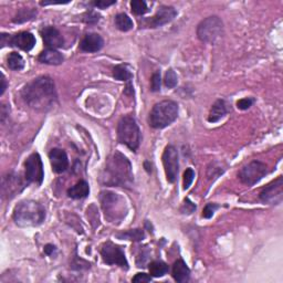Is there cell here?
Segmentation results:
<instances>
[{
	"instance_id": "cell-1",
	"label": "cell",
	"mask_w": 283,
	"mask_h": 283,
	"mask_svg": "<svg viewBox=\"0 0 283 283\" xmlns=\"http://www.w3.org/2000/svg\"><path fill=\"white\" fill-rule=\"evenodd\" d=\"M21 97L29 108L47 111L54 107L57 101L54 80L49 76H39L32 80L22 89Z\"/></svg>"
},
{
	"instance_id": "cell-2",
	"label": "cell",
	"mask_w": 283,
	"mask_h": 283,
	"mask_svg": "<svg viewBox=\"0 0 283 283\" xmlns=\"http://www.w3.org/2000/svg\"><path fill=\"white\" fill-rule=\"evenodd\" d=\"M103 184L109 186H131L133 183L132 165L119 152H115L108 158L102 174Z\"/></svg>"
},
{
	"instance_id": "cell-3",
	"label": "cell",
	"mask_w": 283,
	"mask_h": 283,
	"mask_svg": "<svg viewBox=\"0 0 283 283\" xmlns=\"http://www.w3.org/2000/svg\"><path fill=\"white\" fill-rule=\"evenodd\" d=\"M46 209L35 200H22L13 210V220L20 227H37L45 222Z\"/></svg>"
},
{
	"instance_id": "cell-4",
	"label": "cell",
	"mask_w": 283,
	"mask_h": 283,
	"mask_svg": "<svg viewBox=\"0 0 283 283\" xmlns=\"http://www.w3.org/2000/svg\"><path fill=\"white\" fill-rule=\"evenodd\" d=\"M100 200L105 218L110 223L119 224L126 217L127 206L122 196L112 191H102L100 195Z\"/></svg>"
},
{
	"instance_id": "cell-5",
	"label": "cell",
	"mask_w": 283,
	"mask_h": 283,
	"mask_svg": "<svg viewBox=\"0 0 283 283\" xmlns=\"http://www.w3.org/2000/svg\"><path fill=\"white\" fill-rule=\"evenodd\" d=\"M178 116V105L170 100L155 104L148 116V123L153 128L162 129L170 126Z\"/></svg>"
},
{
	"instance_id": "cell-6",
	"label": "cell",
	"mask_w": 283,
	"mask_h": 283,
	"mask_svg": "<svg viewBox=\"0 0 283 283\" xmlns=\"http://www.w3.org/2000/svg\"><path fill=\"white\" fill-rule=\"evenodd\" d=\"M117 138L131 151H136L141 143V131L135 118L131 115L123 116L117 124Z\"/></svg>"
},
{
	"instance_id": "cell-7",
	"label": "cell",
	"mask_w": 283,
	"mask_h": 283,
	"mask_svg": "<svg viewBox=\"0 0 283 283\" xmlns=\"http://www.w3.org/2000/svg\"><path fill=\"white\" fill-rule=\"evenodd\" d=\"M197 36L200 41L215 45L224 36V23L217 16L204 19L197 27Z\"/></svg>"
},
{
	"instance_id": "cell-8",
	"label": "cell",
	"mask_w": 283,
	"mask_h": 283,
	"mask_svg": "<svg viewBox=\"0 0 283 283\" xmlns=\"http://www.w3.org/2000/svg\"><path fill=\"white\" fill-rule=\"evenodd\" d=\"M268 167L265 163L253 161L248 165L243 166L239 170L238 177L242 184L247 186H253L259 183L267 175Z\"/></svg>"
},
{
	"instance_id": "cell-9",
	"label": "cell",
	"mask_w": 283,
	"mask_h": 283,
	"mask_svg": "<svg viewBox=\"0 0 283 283\" xmlns=\"http://www.w3.org/2000/svg\"><path fill=\"white\" fill-rule=\"evenodd\" d=\"M101 256L103 261L110 266H118L123 269H128V262L125 258V253L121 247L116 246L111 241H107L101 247Z\"/></svg>"
},
{
	"instance_id": "cell-10",
	"label": "cell",
	"mask_w": 283,
	"mask_h": 283,
	"mask_svg": "<svg viewBox=\"0 0 283 283\" xmlns=\"http://www.w3.org/2000/svg\"><path fill=\"white\" fill-rule=\"evenodd\" d=\"M26 169V180L28 184L41 185L45 178V170L40 155L38 153H33L27 158L25 163Z\"/></svg>"
},
{
	"instance_id": "cell-11",
	"label": "cell",
	"mask_w": 283,
	"mask_h": 283,
	"mask_svg": "<svg viewBox=\"0 0 283 283\" xmlns=\"http://www.w3.org/2000/svg\"><path fill=\"white\" fill-rule=\"evenodd\" d=\"M163 165H164L167 180L171 184L175 183L179 169L178 152H177L175 146L169 145L165 148L164 153H163Z\"/></svg>"
},
{
	"instance_id": "cell-12",
	"label": "cell",
	"mask_w": 283,
	"mask_h": 283,
	"mask_svg": "<svg viewBox=\"0 0 283 283\" xmlns=\"http://www.w3.org/2000/svg\"><path fill=\"white\" fill-rule=\"evenodd\" d=\"M260 199L265 204L280 205L283 199V178L279 176L261 190Z\"/></svg>"
},
{
	"instance_id": "cell-13",
	"label": "cell",
	"mask_w": 283,
	"mask_h": 283,
	"mask_svg": "<svg viewBox=\"0 0 283 283\" xmlns=\"http://www.w3.org/2000/svg\"><path fill=\"white\" fill-rule=\"evenodd\" d=\"M176 16L177 11L175 8L170 6H161L154 16L144 21V25L148 28H158L167 25Z\"/></svg>"
},
{
	"instance_id": "cell-14",
	"label": "cell",
	"mask_w": 283,
	"mask_h": 283,
	"mask_svg": "<svg viewBox=\"0 0 283 283\" xmlns=\"http://www.w3.org/2000/svg\"><path fill=\"white\" fill-rule=\"evenodd\" d=\"M23 187L25 186H23V183L20 179V176L8 174L2 178V196L11 198L13 196H16L17 193H20Z\"/></svg>"
},
{
	"instance_id": "cell-15",
	"label": "cell",
	"mask_w": 283,
	"mask_h": 283,
	"mask_svg": "<svg viewBox=\"0 0 283 283\" xmlns=\"http://www.w3.org/2000/svg\"><path fill=\"white\" fill-rule=\"evenodd\" d=\"M41 36L45 45L49 48V49H57V48H62L64 45L63 37L55 27H46L41 30Z\"/></svg>"
},
{
	"instance_id": "cell-16",
	"label": "cell",
	"mask_w": 283,
	"mask_h": 283,
	"mask_svg": "<svg viewBox=\"0 0 283 283\" xmlns=\"http://www.w3.org/2000/svg\"><path fill=\"white\" fill-rule=\"evenodd\" d=\"M49 160L51 163L52 170H54L55 172L57 174H61L66 170L69 166V160H68V155L64 151L60 150V148H54L50 153H49Z\"/></svg>"
},
{
	"instance_id": "cell-17",
	"label": "cell",
	"mask_w": 283,
	"mask_h": 283,
	"mask_svg": "<svg viewBox=\"0 0 283 283\" xmlns=\"http://www.w3.org/2000/svg\"><path fill=\"white\" fill-rule=\"evenodd\" d=\"M36 45V38L30 32H20L14 36H10L9 46L17 47L23 51H30Z\"/></svg>"
},
{
	"instance_id": "cell-18",
	"label": "cell",
	"mask_w": 283,
	"mask_h": 283,
	"mask_svg": "<svg viewBox=\"0 0 283 283\" xmlns=\"http://www.w3.org/2000/svg\"><path fill=\"white\" fill-rule=\"evenodd\" d=\"M104 46V40L99 33H88L80 43V49L89 54L98 52Z\"/></svg>"
},
{
	"instance_id": "cell-19",
	"label": "cell",
	"mask_w": 283,
	"mask_h": 283,
	"mask_svg": "<svg viewBox=\"0 0 283 283\" xmlns=\"http://www.w3.org/2000/svg\"><path fill=\"white\" fill-rule=\"evenodd\" d=\"M172 278H174L175 281L184 283L189 280L190 278V270L189 268L187 267L186 263L184 262V260H177L174 266H172Z\"/></svg>"
},
{
	"instance_id": "cell-20",
	"label": "cell",
	"mask_w": 283,
	"mask_h": 283,
	"mask_svg": "<svg viewBox=\"0 0 283 283\" xmlns=\"http://www.w3.org/2000/svg\"><path fill=\"white\" fill-rule=\"evenodd\" d=\"M64 57L59 51L55 49H47L42 51L39 56V61L42 63L50 64V65H59L63 62Z\"/></svg>"
},
{
	"instance_id": "cell-21",
	"label": "cell",
	"mask_w": 283,
	"mask_h": 283,
	"mask_svg": "<svg viewBox=\"0 0 283 283\" xmlns=\"http://www.w3.org/2000/svg\"><path fill=\"white\" fill-rule=\"evenodd\" d=\"M227 114V108L226 103L223 100H218L213 104L212 109H210L208 121L210 123H216L222 119L225 115Z\"/></svg>"
},
{
	"instance_id": "cell-22",
	"label": "cell",
	"mask_w": 283,
	"mask_h": 283,
	"mask_svg": "<svg viewBox=\"0 0 283 283\" xmlns=\"http://www.w3.org/2000/svg\"><path fill=\"white\" fill-rule=\"evenodd\" d=\"M90 194L89 184L85 180H80L68 190V196L73 199H82Z\"/></svg>"
},
{
	"instance_id": "cell-23",
	"label": "cell",
	"mask_w": 283,
	"mask_h": 283,
	"mask_svg": "<svg viewBox=\"0 0 283 283\" xmlns=\"http://www.w3.org/2000/svg\"><path fill=\"white\" fill-rule=\"evenodd\" d=\"M113 76L118 81H124V82L131 83L133 79L132 71L127 64H118L113 69Z\"/></svg>"
},
{
	"instance_id": "cell-24",
	"label": "cell",
	"mask_w": 283,
	"mask_h": 283,
	"mask_svg": "<svg viewBox=\"0 0 283 283\" xmlns=\"http://www.w3.org/2000/svg\"><path fill=\"white\" fill-rule=\"evenodd\" d=\"M115 26L121 31H129L133 29V21L126 13H118L115 16Z\"/></svg>"
},
{
	"instance_id": "cell-25",
	"label": "cell",
	"mask_w": 283,
	"mask_h": 283,
	"mask_svg": "<svg viewBox=\"0 0 283 283\" xmlns=\"http://www.w3.org/2000/svg\"><path fill=\"white\" fill-rule=\"evenodd\" d=\"M150 275L154 278H162L169 272V266L163 261H153L150 263Z\"/></svg>"
},
{
	"instance_id": "cell-26",
	"label": "cell",
	"mask_w": 283,
	"mask_h": 283,
	"mask_svg": "<svg viewBox=\"0 0 283 283\" xmlns=\"http://www.w3.org/2000/svg\"><path fill=\"white\" fill-rule=\"evenodd\" d=\"M7 63L9 69L13 71H20L25 68V60H23V57L19 55L18 52H11V54L8 56Z\"/></svg>"
},
{
	"instance_id": "cell-27",
	"label": "cell",
	"mask_w": 283,
	"mask_h": 283,
	"mask_svg": "<svg viewBox=\"0 0 283 283\" xmlns=\"http://www.w3.org/2000/svg\"><path fill=\"white\" fill-rule=\"evenodd\" d=\"M116 237L119 239H125V240H132V241H141L145 238V233L142 229H134L128 230L123 233L116 234Z\"/></svg>"
},
{
	"instance_id": "cell-28",
	"label": "cell",
	"mask_w": 283,
	"mask_h": 283,
	"mask_svg": "<svg viewBox=\"0 0 283 283\" xmlns=\"http://www.w3.org/2000/svg\"><path fill=\"white\" fill-rule=\"evenodd\" d=\"M36 11L32 10V9H21L20 11L17 13V16L13 18V22L16 23H21L28 20H31L32 18H35Z\"/></svg>"
},
{
	"instance_id": "cell-29",
	"label": "cell",
	"mask_w": 283,
	"mask_h": 283,
	"mask_svg": "<svg viewBox=\"0 0 283 283\" xmlns=\"http://www.w3.org/2000/svg\"><path fill=\"white\" fill-rule=\"evenodd\" d=\"M131 8L132 11L137 16H142L147 11V4L143 0H133L131 1Z\"/></svg>"
},
{
	"instance_id": "cell-30",
	"label": "cell",
	"mask_w": 283,
	"mask_h": 283,
	"mask_svg": "<svg viewBox=\"0 0 283 283\" xmlns=\"http://www.w3.org/2000/svg\"><path fill=\"white\" fill-rule=\"evenodd\" d=\"M177 82H178V80H177V75L175 73V71L172 69L167 70L166 74H165V79H164L165 85L169 89H174L177 85Z\"/></svg>"
},
{
	"instance_id": "cell-31",
	"label": "cell",
	"mask_w": 283,
	"mask_h": 283,
	"mask_svg": "<svg viewBox=\"0 0 283 283\" xmlns=\"http://www.w3.org/2000/svg\"><path fill=\"white\" fill-rule=\"evenodd\" d=\"M195 178V171L191 169H187L184 172V189H188Z\"/></svg>"
},
{
	"instance_id": "cell-32",
	"label": "cell",
	"mask_w": 283,
	"mask_h": 283,
	"mask_svg": "<svg viewBox=\"0 0 283 283\" xmlns=\"http://www.w3.org/2000/svg\"><path fill=\"white\" fill-rule=\"evenodd\" d=\"M219 208L218 205L216 204H207L205 206V208L203 210V217L206 219H210L214 216L215 212Z\"/></svg>"
},
{
	"instance_id": "cell-33",
	"label": "cell",
	"mask_w": 283,
	"mask_h": 283,
	"mask_svg": "<svg viewBox=\"0 0 283 283\" xmlns=\"http://www.w3.org/2000/svg\"><path fill=\"white\" fill-rule=\"evenodd\" d=\"M152 83H151V90L153 92H158L161 90V73L160 72H155L154 74L152 75Z\"/></svg>"
},
{
	"instance_id": "cell-34",
	"label": "cell",
	"mask_w": 283,
	"mask_h": 283,
	"mask_svg": "<svg viewBox=\"0 0 283 283\" xmlns=\"http://www.w3.org/2000/svg\"><path fill=\"white\" fill-rule=\"evenodd\" d=\"M180 210H181V213H183V214L190 215V214H193L196 210V205L194 203H191V201L188 198H186L185 201H184V204H183V207H181Z\"/></svg>"
},
{
	"instance_id": "cell-35",
	"label": "cell",
	"mask_w": 283,
	"mask_h": 283,
	"mask_svg": "<svg viewBox=\"0 0 283 283\" xmlns=\"http://www.w3.org/2000/svg\"><path fill=\"white\" fill-rule=\"evenodd\" d=\"M255 103V100L252 98H244L239 100L237 102V108L239 110H248L250 107H252V104Z\"/></svg>"
},
{
	"instance_id": "cell-36",
	"label": "cell",
	"mask_w": 283,
	"mask_h": 283,
	"mask_svg": "<svg viewBox=\"0 0 283 283\" xmlns=\"http://www.w3.org/2000/svg\"><path fill=\"white\" fill-rule=\"evenodd\" d=\"M83 20L86 23H97V22H99L100 18H99L98 13H95L94 11H90L88 13H85Z\"/></svg>"
},
{
	"instance_id": "cell-37",
	"label": "cell",
	"mask_w": 283,
	"mask_h": 283,
	"mask_svg": "<svg viewBox=\"0 0 283 283\" xmlns=\"http://www.w3.org/2000/svg\"><path fill=\"white\" fill-rule=\"evenodd\" d=\"M133 282L140 283V282H150L152 281V276H148L146 273H137V275L132 279Z\"/></svg>"
},
{
	"instance_id": "cell-38",
	"label": "cell",
	"mask_w": 283,
	"mask_h": 283,
	"mask_svg": "<svg viewBox=\"0 0 283 283\" xmlns=\"http://www.w3.org/2000/svg\"><path fill=\"white\" fill-rule=\"evenodd\" d=\"M114 3H115V1H105V0H101V1H94L93 2L95 7L101 8V9L108 8L110 6H112V4H114Z\"/></svg>"
},
{
	"instance_id": "cell-39",
	"label": "cell",
	"mask_w": 283,
	"mask_h": 283,
	"mask_svg": "<svg viewBox=\"0 0 283 283\" xmlns=\"http://www.w3.org/2000/svg\"><path fill=\"white\" fill-rule=\"evenodd\" d=\"M57 252V248L54 244H47L45 247V253L48 256H54V253Z\"/></svg>"
},
{
	"instance_id": "cell-40",
	"label": "cell",
	"mask_w": 283,
	"mask_h": 283,
	"mask_svg": "<svg viewBox=\"0 0 283 283\" xmlns=\"http://www.w3.org/2000/svg\"><path fill=\"white\" fill-rule=\"evenodd\" d=\"M1 47H6L9 46V41H10V36L7 35V33H1Z\"/></svg>"
},
{
	"instance_id": "cell-41",
	"label": "cell",
	"mask_w": 283,
	"mask_h": 283,
	"mask_svg": "<svg viewBox=\"0 0 283 283\" xmlns=\"http://www.w3.org/2000/svg\"><path fill=\"white\" fill-rule=\"evenodd\" d=\"M7 89V80L4 78V75L1 74V90H0V95L4 93V91Z\"/></svg>"
},
{
	"instance_id": "cell-42",
	"label": "cell",
	"mask_w": 283,
	"mask_h": 283,
	"mask_svg": "<svg viewBox=\"0 0 283 283\" xmlns=\"http://www.w3.org/2000/svg\"><path fill=\"white\" fill-rule=\"evenodd\" d=\"M8 114H9V111L6 112V105L2 104V107H1V121L2 122L4 121V117H6Z\"/></svg>"
}]
</instances>
